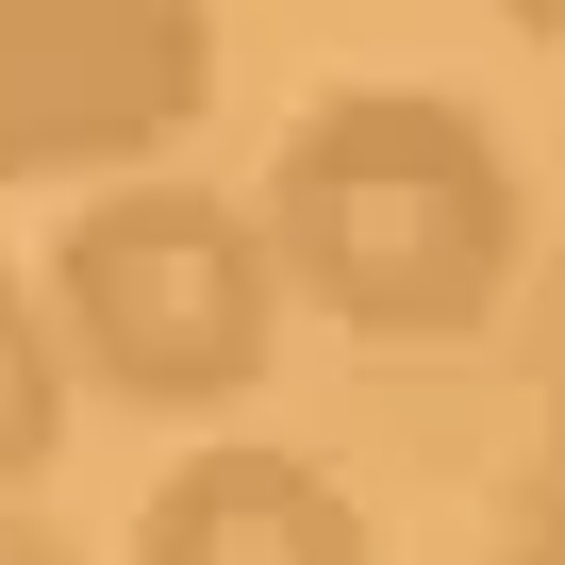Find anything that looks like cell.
Instances as JSON below:
<instances>
[{
	"mask_svg": "<svg viewBox=\"0 0 565 565\" xmlns=\"http://www.w3.org/2000/svg\"><path fill=\"white\" fill-rule=\"evenodd\" d=\"M548 449H565V383H548Z\"/></svg>",
	"mask_w": 565,
	"mask_h": 565,
	"instance_id": "obj_9",
	"label": "cell"
},
{
	"mask_svg": "<svg viewBox=\"0 0 565 565\" xmlns=\"http://www.w3.org/2000/svg\"><path fill=\"white\" fill-rule=\"evenodd\" d=\"M499 565H565V515H532V532H515V548H499Z\"/></svg>",
	"mask_w": 565,
	"mask_h": 565,
	"instance_id": "obj_8",
	"label": "cell"
},
{
	"mask_svg": "<svg viewBox=\"0 0 565 565\" xmlns=\"http://www.w3.org/2000/svg\"><path fill=\"white\" fill-rule=\"evenodd\" d=\"M0 565H84V548H67L51 515H18V499H0Z\"/></svg>",
	"mask_w": 565,
	"mask_h": 565,
	"instance_id": "obj_6",
	"label": "cell"
},
{
	"mask_svg": "<svg viewBox=\"0 0 565 565\" xmlns=\"http://www.w3.org/2000/svg\"><path fill=\"white\" fill-rule=\"evenodd\" d=\"M216 117V0H0V183H150Z\"/></svg>",
	"mask_w": 565,
	"mask_h": 565,
	"instance_id": "obj_3",
	"label": "cell"
},
{
	"mask_svg": "<svg viewBox=\"0 0 565 565\" xmlns=\"http://www.w3.org/2000/svg\"><path fill=\"white\" fill-rule=\"evenodd\" d=\"M67 449V366H51V317H34V282H0V499L51 482Z\"/></svg>",
	"mask_w": 565,
	"mask_h": 565,
	"instance_id": "obj_5",
	"label": "cell"
},
{
	"mask_svg": "<svg viewBox=\"0 0 565 565\" xmlns=\"http://www.w3.org/2000/svg\"><path fill=\"white\" fill-rule=\"evenodd\" d=\"M249 233L300 317L366 350H466L532 266V183L449 84H333L317 117H282Z\"/></svg>",
	"mask_w": 565,
	"mask_h": 565,
	"instance_id": "obj_1",
	"label": "cell"
},
{
	"mask_svg": "<svg viewBox=\"0 0 565 565\" xmlns=\"http://www.w3.org/2000/svg\"><path fill=\"white\" fill-rule=\"evenodd\" d=\"M499 18H515V34H532V51H565V0H499Z\"/></svg>",
	"mask_w": 565,
	"mask_h": 565,
	"instance_id": "obj_7",
	"label": "cell"
},
{
	"mask_svg": "<svg viewBox=\"0 0 565 565\" xmlns=\"http://www.w3.org/2000/svg\"><path fill=\"white\" fill-rule=\"evenodd\" d=\"M134 565H383V532H366V499H350L333 466L216 433V449H183V466L150 482Z\"/></svg>",
	"mask_w": 565,
	"mask_h": 565,
	"instance_id": "obj_4",
	"label": "cell"
},
{
	"mask_svg": "<svg viewBox=\"0 0 565 565\" xmlns=\"http://www.w3.org/2000/svg\"><path fill=\"white\" fill-rule=\"evenodd\" d=\"M51 366L134 399V416H233L266 366H282V282H266V233L249 200L150 167V183H100L67 233H51Z\"/></svg>",
	"mask_w": 565,
	"mask_h": 565,
	"instance_id": "obj_2",
	"label": "cell"
}]
</instances>
